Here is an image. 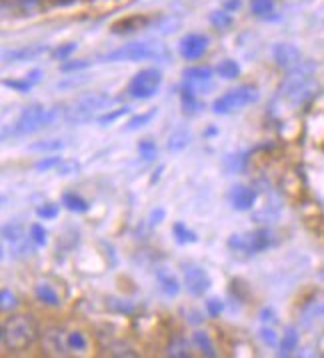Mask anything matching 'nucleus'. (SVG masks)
Segmentation results:
<instances>
[{"instance_id": "45", "label": "nucleus", "mask_w": 324, "mask_h": 358, "mask_svg": "<svg viewBox=\"0 0 324 358\" xmlns=\"http://www.w3.org/2000/svg\"><path fill=\"white\" fill-rule=\"evenodd\" d=\"M4 86H8V88H13V90H18V92H29L32 85H30L27 78H22V80H4Z\"/></svg>"}, {"instance_id": "14", "label": "nucleus", "mask_w": 324, "mask_h": 358, "mask_svg": "<svg viewBox=\"0 0 324 358\" xmlns=\"http://www.w3.org/2000/svg\"><path fill=\"white\" fill-rule=\"evenodd\" d=\"M183 78L186 85H190L198 94L206 92L211 88L212 80V71L209 66H197V69H188V71L183 72Z\"/></svg>"}, {"instance_id": "43", "label": "nucleus", "mask_w": 324, "mask_h": 358, "mask_svg": "<svg viewBox=\"0 0 324 358\" xmlns=\"http://www.w3.org/2000/svg\"><path fill=\"white\" fill-rule=\"evenodd\" d=\"M223 310H225V302L220 301V299H209L206 301V313L212 318H218V316L223 315Z\"/></svg>"}, {"instance_id": "30", "label": "nucleus", "mask_w": 324, "mask_h": 358, "mask_svg": "<svg viewBox=\"0 0 324 358\" xmlns=\"http://www.w3.org/2000/svg\"><path fill=\"white\" fill-rule=\"evenodd\" d=\"M251 10L258 18H267L268 15L274 13V0H253L251 2Z\"/></svg>"}, {"instance_id": "13", "label": "nucleus", "mask_w": 324, "mask_h": 358, "mask_svg": "<svg viewBox=\"0 0 324 358\" xmlns=\"http://www.w3.org/2000/svg\"><path fill=\"white\" fill-rule=\"evenodd\" d=\"M50 48L44 46V44H36V46H22V48H13V50H6L2 55L4 64H15V62H27L32 58H38L46 55Z\"/></svg>"}, {"instance_id": "17", "label": "nucleus", "mask_w": 324, "mask_h": 358, "mask_svg": "<svg viewBox=\"0 0 324 358\" xmlns=\"http://www.w3.org/2000/svg\"><path fill=\"white\" fill-rule=\"evenodd\" d=\"M181 104H183V113L188 116L198 115L204 108V104L198 99L197 90L186 83H183V88H181Z\"/></svg>"}, {"instance_id": "2", "label": "nucleus", "mask_w": 324, "mask_h": 358, "mask_svg": "<svg viewBox=\"0 0 324 358\" xmlns=\"http://www.w3.org/2000/svg\"><path fill=\"white\" fill-rule=\"evenodd\" d=\"M169 52L164 46L150 43H130L102 57L104 62H142V60H167Z\"/></svg>"}, {"instance_id": "21", "label": "nucleus", "mask_w": 324, "mask_h": 358, "mask_svg": "<svg viewBox=\"0 0 324 358\" xmlns=\"http://www.w3.org/2000/svg\"><path fill=\"white\" fill-rule=\"evenodd\" d=\"M192 343L197 344V348L202 352V355H204V357H209V358L218 357V352H216V348H214V343H212V338L209 332H204V330H197V332L192 334Z\"/></svg>"}, {"instance_id": "4", "label": "nucleus", "mask_w": 324, "mask_h": 358, "mask_svg": "<svg viewBox=\"0 0 324 358\" xmlns=\"http://www.w3.org/2000/svg\"><path fill=\"white\" fill-rule=\"evenodd\" d=\"M113 102V99L104 92H88V94H83L78 101H74L69 106L66 110V122L71 124H85V122H90L94 115L106 108L108 104Z\"/></svg>"}, {"instance_id": "46", "label": "nucleus", "mask_w": 324, "mask_h": 358, "mask_svg": "<svg viewBox=\"0 0 324 358\" xmlns=\"http://www.w3.org/2000/svg\"><path fill=\"white\" fill-rule=\"evenodd\" d=\"M260 341L267 344V346H276V343H279V336H276V332H274V330L265 327V329L260 330Z\"/></svg>"}, {"instance_id": "26", "label": "nucleus", "mask_w": 324, "mask_h": 358, "mask_svg": "<svg viewBox=\"0 0 324 358\" xmlns=\"http://www.w3.org/2000/svg\"><path fill=\"white\" fill-rule=\"evenodd\" d=\"M167 355L174 358H190L192 357L190 344L186 343L184 338H174V341L169 344V348H167Z\"/></svg>"}, {"instance_id": "48", "label": "nucleus", "mask_w": 324, "mask_h": 358, "mask_svg": "<svg viewBox=\"0 0 324 358\" xmlns=\"http://www.w3.org/2000/svg\"><path fill=\"white\" fill-rule=\"evenodd\" d=\"M111 350H116V352H113L116 357H136V352L128 344H114V346H111Z\"/></svg>"}, {"instance_id": "11", "label": "nucleus", "mask_w": 324, "mask_h": 358, "mask_svg": "<svg viewBox=\"0 0 324 358\" xmlns=\"http://www.w3.org/2000/svg\"><path fill=\"white\" fill-rule=\"evenodd\" d=\"M258 199V192L251 187H244V185H237V187L230 188L228 192V202L234 210L239 213H246L254 206V202Z\"/></svg>"}, {"instance_id": "1", "label": "nucleus", "mask_w": 324, "mask_h": 358, "mask_svg": "<svg viewBox=\"0 0 324 358\" xmlns=\"http://www.w3.org/2000/svg\"><path fill=\"white\" fill-rule=\"evenodd\" d=\"M0 336H2L4 348H8L13 352H22L36 344V341L41 338V330H38L34 316L16 315L6 318V322L2 324Z\"/></svg>"}, {"instance_id": "24", "label": "nucleus", "mask_w": 324, "mask_h": 358, "mask_svg": "<svg viewBox=\"0 0 324 358\" xmlns=\"http://www.w3.org/2000/svg\"><path fill=\"white\" fill-rule=\"evenodd\" d=\"M216 74L220 76V78H225V80H234V78H239L240 76V66L237 60H232V58H225L223 62H218V66H216Z\"/></svg>"}, {"instance_id": "15", "label": "nucleus", "mask_w": 324, "mask_h": 358, "mask_svg": "<svg viewBox=\"0 0 324 358\" xmlns=\"http://www.w3.org/2000/svg\"><path fill=\"white\" fill-rule=\"evenodd\" d=\"M150 18L144 15H134V16H127L118 22H114L111 30L114 34H130V32H139V30H144L146 27H150Z\"/></svg>"}, {"instance_id": "10", "label": "nucleus", "mask_w": 324, "mask_h": 358, "mask_svg": "<svg viewBox=\"0 0 324 358\" xmlns=\"http://www.w3.org/2000/svg\"><path fill=\"white\" fill-rule=\"evenodd\" d=\"M209 36L206 34H198V32H192V34H186L183 41H181V55L186 60H198L206 55L209 50Z\"/></svg>"}, {"instance_id": "50", "label": "nucleus", "mask_w": 324, "mask_h": 358, "mask_svg": "<svg viewBox=\"0 0 324 358\" xmlns=\"http://www.w3.org/2000/svg\"><path fill=\"white\" fill-rule=\"evenodd\" d=\"M24 78H27L32 86H36V85H41V83L44 80V72L41 71V69H34V71H30Z\"/></svg>"}, {"instance_id": "35", "label": "nucleus", "mask_w": 324, "mask_h": 358, "mask_svg": "<svg viewBox=\"0 0 324 358\" xmlns=\"http://www.w3.org/2000/svg\"><path fill=\"white\" fill-rule=\"evenodd\" d=\"M106 306L113 310V313H118V315H130L134 310V304L128 301H120V299H108L106 301Z\"/></svg>"}, {"instance_id": "34", "label": "nucleus", "mask_w": 324, "mask_h": 358, "mask_svg": "<svg viewBox=\"0 0 324 358\" xmlns=\"http://www.w3.org/2000/svg\"><path fill=\"white\" fill-rule=\"evenodd\" d=\"M139 155L144 162H153L158 155V148L153 141H141L139 143Z\"/></svg>"}, {"instance_id": "12", "label": "nucleus", "mask_w": 324, "mask_h": 358, "mask_svg": "<svg viewBox=\"0 0 324 358\" xmlns=\"http://www.w3.org/2000/svg\"><path fill=\"white\" fill-rule=\"evenodd\" d=\"M272 57H274V62L284 69V71H295L296 66H300L302 62V55L300 50L296 48L295 44H276L272 48Z\"/></svg>"}, {"instance_id": "44", "label": "nucleus", "mask_w": 324, "mask_h": 358, "mask_svg": "<svg viewBox=\"0 0 324 358\" xmlns=\"http://www.w3.org/2000/svg\"><path fill=\"white\" fill-rule=\"evenodd\" d=\"M228 248L234 250V252H246V236L232 234V236L228 238Z\"/></svg>"}, {"instance_id": "23", "label": "nucleus", "mask_w": 324, "mask_h": 358, "mask_svg": "<svg viewBox=\"0 0 324 358\" xmlns=\"http://www.w3.org/2000/svg\"><path fill=\"white\" fill-rule=\"evenodd\" d=\"M172 234L178 244H197L198 236L195 230H190L184 222H174L172 224Z\"/></svg>"}, {"instance_id": "7", "label": "nucleus", "mask_w": 324, "mask_h": 358, "mask_svg": "<svg viewBox=\"0 0 324 358\" xmlns=\"http://www.w3.org/2000/svg\"><path fill=\"white\" fill-rule=\"evenodd\" d=\"M2 241L8 244L13 258H24L32 255V238L27 236L24 227L20 222H8L2 227Z\"/></svg>"}, {"instance_id": "51", "label": "nucleus", "mask_w": 324, "mask_h": 358, "mask_svg": "<svg viewBox=\"0 0 324 358\" xmlns=\"http://www.w3.org/2000/svg\"><path fill=\"white\" fill-rule=\"evenodd\" d=\"M186 318L190 324H202L204 322V316L200 310H186Z\"/></svg>"}, {"instance_id": "41", "label": "nucleus", "mask_w": 324, "mask_h": 358, "mask_svg": "<svg viewBox=\"0 0 324 358\" xmlns=\"http://www.w3.org/2000/svg\"><path fill=\"white\" fill-rule=\"evenodd\" d=\"M92 62H88V60H64L62 64H60V71L62 72H72V71H83V69H88Z\"/></svg>"}, {"instance_id": "29", "label": "nucleus", "mask_w": 324, "mask_h": 358, "mask_svg": "<svg viewBox=\"0 0 324 358\" xmlns=\"http://www.w3.org/2000/svg\"><path fill=\"white\" fill-rule=\"evenodd\" d=\"M155 116H156V108H150L148 113H142V115H134L127 122L125 130H127V132H132V130L142 129V127H146V124H148V122H150Z\"/></svg>"}, {"instance_id": "54", "label": "nucleus", "mask_w": 324, "mask_h": 358, "mask_svg": "<svg viewBox=\"0 0 324 358\" xmlns=\"http://www.w3.org/2000/svg\"><path fill=\"white\" fill-rule=\"evenodd\" d=\"M50 4H58V6H64V4H72V2H76V0H48Z\"/></svg>"}, {"instance_id": "31", "label": "nucleus", "mask_w": 324, "mask_h": 358, "mask_svg": "<svg viewBox=\"0 0 324 358\" xmlns=\"http://www.w3.org/2000/svg\"><path fill=\"white\" fill-rule=\"evenodd\" d=\"M66 144L62 141H38V143H32L29 146V150L32 152H57V150H62Z\"/></svg>"}, {"instance_id": "25", "label": "nucleus", "mask_w": 324, "mask_h": 358, "mask_svg": "<svg viewBox=\"0 0 324 358\" xmlns=\"http://www.w3.org/2000/svg\"><path fill=\"white\" fill-rule=\"evenodd\" d=\"M279 346H281V352H279L281 357H290L298 348V332H296V329H286Z\"/></svg>"}, {"instance_id": "47", "label": "nucleus", "mask_w": 324, "mask_h": 358, "mask_svg": "<svg viewBox=\"0 0 324 358\" xmlns=\"http://www.w3.org/2000/svg\"><path fill=\"white\" fill-rule=\"evenodd\" d=\"M164 216H167L164 208L156 206L155 210L150 213V216H148V222H150V227H158L160 222H164Z\"/></svg>"}, {"instance_id": "33", "label": "nucleus", "mask_w": 324, "mask_h": 358, "mask_svg": "<svg viewBox=\"0 0 324 358\" xmlns=\"http://www.w3.org/2000/svg\"><path fill=\"white\" fill-rule=\"evenodd\" d=\"M16 306H18V299H16L15 292H10L8 288H2V292H0V308L4 313H10V310H15Z\"/></svg>"}, {"instance_id": "6", "label": "nucleus", "mask_w": 324, "mask_h": 358, "mask_svg": "<svg viewBox=\"0 0 324 358\" xmlns=\"http://www.w3.org/2000/svg\"><path fill=\"white\" fill-rule=\"evenodd\" d=\"M160 85H162V72L158 69H144V71H139L130 78L127 92L130 99L148 101L158 92Z\"/></svg>"}, {"instance_id": "42", "label": "nucleus", "mask_w": 324, "mask_h": 358, "mask_svg": "<svg viewBox=\"0 0 324 358\" xmlns=\"http://www.w3.org/2000/svg\"><path fill=\"white\" fill-rule=\"evenodd\" d=\"M76 50V43H69V44H62V46H58L52 50V57L58 58V60H69L72 52Z\"/></svg>"}, {"instance_id": "19", "label": "nucleus", "mask_w": 324, "mask_h": 358, "mask_svg": "<svg viewBox=\"0 0 324 358\" xmlns=\"http://www.w3.org/2000/svg\"><path fill=\"white\" fill-rule=\"evenodd\" d=\"M34 296H36V301L43 302L44 306H50V308H58L60 306V296H58V292L50 285H43V282L36 285Z\"/></svg>"}, {"instance_id": "37", "label": "nucleus", "mask_w": 324, "mask_h": 358, "mask_svg": "<svg viewBox=\"0 0 324 358\" xmlns=\"http://www.w3.org/2000/svg\"><path fill=\"white\" fill-rule=\"evenodd\" d=\"M58 213H60V206H58V204H52V202L41 204V206L36 208V215H38V218H43V220H52V218H57Z\"/></svg>"}, {"instance_id": "32", "label": "nucleus", "mask_w": 324, "mask_h": 358, "mask_svg": "<svg viewBox=\"0 0 324 358\" xmlns=\"http://www.w3.org/2000/svg\"><path fill=\"white\" fill-rule=\"evenodd\" d=\"M130 115V108L128 106H122V108H116V110H111V113H106V115H102L97 118V122H99L100 127H111L114 120H118V118H122V116Z\"/></svg>"}, {"instance_id": "28", "label": "nucleus", "mask_w": 324, "mask_h": 358, "mask_svg": "<svg viewBox=\"0 0 324 358\" xmlns=\"http://www.w3.org/2000/svg\"><path fill=\"white\" fill-rule=\"evenodd\" d=\"M211 24L214 29L225 32V30H228L234 24V18H232V15H230L228 10H216V13H212L211 15Z\"/></svg>"}, {"instance_id": "18", "label": "nucleus", "mask_w": 324, "mask_h": 358, "mask_svg": "<svg viewBox=\"0 0 324 358\" xmlns=\"http://www.w3.org/2000/svg\"><path fill=\"white\" fill-rule=\"evenodd\" d=\"M156 282H158V288H160L167 296H170V299L178 296V292H181V282H178V278L170 273V271H167V268H158V271H156Z\"/></svg>"}, {"instance_id": "8", "label": "nucleus", "mask_w": 324, "mask_h": 358, "mask_svg": "<svg viewBox=\"0 0 324 358\" xmlns=\"http://www.w3.org/2000/svg\"><path fill=\"white\" fill-rule=\"evenodd\" d=\"M184 287L192 296H202L212 287L211 274L200 264H186L184 266Z\"/></svg>"}, {"instance_id": "53", "label": "nucleus", "mask_w": 324, "mask_h": 358, "mask_svg": "<svg viewBox=\"0 0 324 358\" xmlns=\"http://www.w3.org/2000/svg\"><path fill=\"white\" fill-rule=\"evenodd\" d=\"M223 4H225V10H228V13H234V10L240 8V0H225Z\"/></svg>"}, {"instance_id": "40", "label": "nucleus", "mask_w": 324, "mask_h": 358, "mask_svg": "<svg viewBox=\"0 0 324 358\" xmlns=\"http://www.w3.org/2000/svg\"><path fill=\"white\" fill-rule=\"evenodd\" d=\"M78 171H80V164L76 160H64V158H62V162L58 164L57 169L60 176H71V174H76Z\"/></svg>"}, {"instance_id": "27", "label": "nucleus", "mask_w": 324, "mask_h": 358, "mask_svg": "<svg viewBox=\"0 0 324 358\" xmlns=\"http://www.w3.org/2000/svg\"><path fill=\"white\" fill-rule=\"evenodd\" d=\"M246 152H237V155H228L225 157V169L228 172H232V174H237V172H242L246 169Z\"/></svg>"}, {"instance_id": "5", "label": "nucleus", "mask_w": 324, "mask_h": 358, "mask_svg": "<svg viewBox=\"0 0 324 358\" xmlns=\"http://www.w3.org/2000/svg\"><path fill=\"white\" fill-rule=\"evenodd\" d=\"M43 129H48V108L43 104H30L10 127V136H30Z\"/></svg>"}, {"instance_id": "3", "label": "nucleus", "mask_w": 324, "mask_h": 358, "mask_svg": "<svg viewBox=\"0 0 324 358\" xmlns=\"http://www.w3.org/2000/svg\"><path fill=\"white\" fill-rule=\"evenodd\" d=\"M258 99H260V90L254 85L237 86L212 102V113L214 115H230V113H237V110H242L254 102H258Z\"/></svg>"}, {"instance_id": "49", "label": "nucleus", "mask_w": 324, "mask_h": 358, "mask_svg": "<svg viewBox=\"0 0 324 358\" xmlns=\"http://www.w3.org/2000/svg\"><path fill=\"white\" fill-rule=\"evenodd\" d=\"M16 4H18L20 10L30 13V10H34V8H38V6L43 4V0H16Z\"/></svg>"}, {"instance_id": "36", "label": "nucleus", "mask_w": 324, "mask_h": 358, "mask_svg": "<svg viewBox=\"0 0 324 358\" xmlns=\"http://www.w3.org/2000/svg\"><path fill=\"white\" fill-rule=\"evenodd\" d=\"M69 346H71V350L74 352H85L86 346V336L83 332H78V330H74V332H69Z\"/></svg>"}, {"instance_id": "52", "label": "nucleus", "mask_w": 324, "mask_h": 358, "mask_svg": "<svg viewBox=\"0 0 324 358\" xmlns=\"http://www.w3.org/2000/svg\"><path fill=\"white\" fill-rule=\"evenodd\" d=\"M260 320H262V322H276V316H274V313H272L270 308H265V310L260 313Z\"/></svg>"}, {"instance_id": "22", "label": "nucleus", "mask_w": 324, "mask_h": 358, "mask_svg": "<svg viewBox=\"0 0 324 358\" xmlns=\"http://www.w3.org/2000/svg\"><path fill=\"white\" fill-rule=\"evenodd\" d=\"M190 144V130L176 129L169 136V150L170 152H181Z\"/></svg>"}, {"instance_id": "38", "label": "nucleus", "mask_w": 324, "mask_h": 358, "mask_svg": "<svg viewBox=\"0 0 324 358\" xmlns=\"http://www.w3.org/2000/svg\"><path fill=\"white\" fill-rule=\"evenodd\" d=\"M30 238H32V243L36 244V246H44L46 244V236H48V232L44 229L43 224H38V222H34L32 227H30Z\"/></svg>"}, {"instance_id": "9", "label": "nucleus", "mask_w": 324, "mask_h": 358, "mask_svg": "<svg viewBox=\"0 0 324 358\" xmlns=\"http://www.w3.org/2000/svg\"><path fill=\"white\" fill-rule=\"evenodd\" d=\"M43 350L50 357H66L71 346H69V334H64L62 329H48L43 334Z\"/></svg>"}, {"instance_id": "20", "label": "nucleus", "mask_w": 324, "mask_h": 358, "mask_svg": "<svg viewBox=\"0 0 324 358\" xmlns=\"http://www.w3.org/2000/svg\"><path fill=\"white\" fill-rule=\"evenodd\" d=\"M62 206L71 213H76V215H85L90 210V204L76 192H64L62 194Z\"/></svg>"}, {"instance_id": "39", "label": "nucleus", "mask_w": 324, "mask_h": 358, "mask_svg": "<svg viewBox=\"0 0 324 358\" xmlns=\"http://www.w3.org/2000/svg\"><path fill=\"white\" fill-rule=\"evenodd\" d=\"M62 162V158L60 157H48V158H43V160H36L34 162V171L38 172H46V171H57L58 164Z\"/></svg>"}, {"instance_id": "16", "label": "nucleus", "mask_w": 324, "mask_h": 358, "mask_svg": "<svg viewBox=\"0 0 324 358\" xmlns=\"http://www.w3.org/2000/svg\"><path fill=\"white\" fill-rule=\"evenodd\" d=\"M272 244V232L267 229H258L246 236V255H256L270 248Z\"/></svg>"}]
</instances>
